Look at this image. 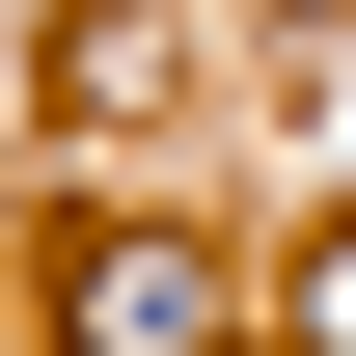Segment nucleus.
<instances>
[{
    "mask_svg": "<svg viewBox=\"0 0 356 356\" xmlns=\"http://www.w3.org/2000/svg\"><path fill=\"white\" fill-rule=\"evenodd\" d=\"M55 356H220V274H192L165 220H83L55 247Z\"/></svg>",
    "mask_w": 356,
    "mask_h": 356,
    "instance_id": "nucleus-1",
    "label": "nucleus"
},
{
    "mask_svg": "<svg viewBox=\"0 0 356 356\" xmlns=\"http://www.w3.org/2000/svg\"><path fill=\"white\" fill-rule=\"evenodd\" d=\"M274 329H302V356H356V220H329L302 274H274Z\"/></svg>",
    "mask_w": 356,
    "mask_h": 356,
    "instance_id": "nucleus-2",
    "label": "nucleus"
}]
</instances>
